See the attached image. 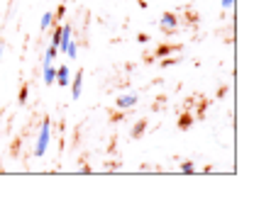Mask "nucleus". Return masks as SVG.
Wrapping results in <instances>:
<instances>
[{"mask_svg":"<svg viewBox=\"0 0 254 214\" xmlns=\"http://www.w3.org/2000/svg\"><path fill=\"white\" fill-rule=\"evenodd\" d=\"M49 141H52V122L44 120V122H42V129H39V136H37V141H34V156H37V158H42V156L47 153Z\"/></svg>","mask_w":254,"mask_h":214,"instance_id":"obj_1","label":"nucleus"},{"mask_svg":"<svg viewBox=\"0 0 254 214\" xmlns=\"http://www.w3.org/2000/svg\"><path fill=\"white\" fill-rule=\"evenodd\" d=\"M193 171H195L193 163H184V166H181V173H193Z\"/></svg>","mask_w":254,"mask_h":214,"instance_id":"obj_12","label":"nucleus"},{"mask_svg":"<svg viewBox=\"0 0 254 214\" xmlns=\"http://www.w3.org/2000/svg\"><path fill=\"white\" fill-rule=\"evenodd\" d=\"M115 105H118V110H132V107L137 105V95H134V92H125V95L118 97Z\"/></svg>","mask_w":254,"mask_h":214,"instance_id":"obj_3","label":"nucleus"},{"mask_svg":"<svg viewBox=\"0 0 254 214\" xmlns=\"http://www.w3.org/2000/svg\"><path fill=\"white\" fill-rule=\"evenodd\" d=\"M54 20H57V17H54V12H52V10H47V12L42 15V22H39V30H49V27L54 25Z\"/></svg>","mask_w":254,"mask_h":214,"instance_id":"obj_8","label":"nucleus"},{"mask_svg":"<svg viewBox=\"0 0 254 214\" xmlns=\"http://www.w3.org/2000/svg\"><path fill=\"white\" fill-rule=\"evenodd\" d=\"M57 54H59V49L49 44V49H47V54H44V61H52V63H54V59H57Z\"/></svg>","mask_w":254,"mask_h":214,"instance_id":"obj_10","label":"nucleus"},{"mask_svg":"<svg viewBox=\"0 0 254 214\" xmlns=\"http://www.w3.org/2000/svg\"><path fill=\"white\" fill-rule=\"evenodd\" d=\"M59 42H62V27H57V30L52 32V42H49V44L59 49Z\"/></svg>","mask_w":254,"mask_h":214,"instance_id":"obj_11","label":"nucleus"},{"mask_svg":"<svg viewBox=\"0 0 254 214\" xmlns=\"http://www.w3.org/2000/svg\"><path fill=\"white\" fill-rule=\"evenodd\" d=\"M73 39V27L71 25H62V42H59V51H66V44Z\"/></svg>","mask_w":254,"mask_h":214,"instance_id":"obj_6","label":"nucleus"},{"mask_svg":"<svg viewBox=\"0 0 254 214\" xmlns=\"http://www.w3.org/2000/svg\"><path fill=\"white\" fill-rule=\"evenodd\" d=\"M222 7H225V10H230V7H235V0H222Z\"/></svg>","mask_w":254,"mask_h":214,"instance_id":"obj_15","label":"nucleus"},{"mask_svg":"<svg viewBox=\"0 0 254 214\" xmlns=\"http://www.w3.org/2000/svg\"><path fill=\"white\" fill-rule=\"evenodd\" d=\"M64 54H66L68 59H76V56H78V46H76V42H73V39L66 44V51H64Z\"/></svg>","mask_w":254,"mask_h":214,"instance_id":"obj_9","label":"nucleus"},{"mask_svg":"<svg viewBox=\"0 0 254 214\" xmlns=\"http://www.w3.org/2000/svg\"><path fill=\"white\" fill-rule=\"evenodd\" d=\"M81 92H83V73L78 71V73L73 76V81H71V97H73V100H78V97H81Z\"/></svg>","mask_w":254,"mask_h":214,"instance_id":"obj_4","label":"nucleus"},{"mask_svg":"<svg viewBox=\"0 0 254 214\" xmlns=\"http://www.w3.org/2000/svg\"><path fill=\"white\" fill-rule=\"evenodd\" d=\"M64 15H66V7H64V5H59V10L54 12V17H64Z\"/></svg>","mask_w":254,"mask_h":214,"instance_id":"obj_14","label":"nucleus"},{"mask_svg":"<svg viewBox=\"0 0 254 214\" xmlns=\"http://www.w3.org/2000/svg\"><path fill=\"white\" fill-rule=\"evenodd\" d=\"M142 129H144V122H139V124H137V127H134V131H132V134H134V136H139V134H142Z\"/></svg>","mask_w":254,"mask_h":214,"instance_id":"obj_13","label":"nucleus"},{"mask_svg":"<svg viewBox=\"0 0 254 214\" xmlns=\"http://www.w3.org/2000/svg\"><path fill=\"white\" fill-rule=\"evenodd\" d=\"M0 59H2V46H0Z\"/></svg>","mask_w":254,"mask_h":214,"instance_id":"obj_17","label":"nucleus"},{"mask_svg":"<svg viewBox=\"0 0 254 214\" xmlns=\"http://www.w3.org/2000/svg\"><path fill=\"white\" fill-rule=\"evenodd\" d=\"M68 78H71V73H68V66H59V68H57V81H54V83H59L62 88H68V83H71Z\"/></svg>","mask_w":254,"mask_h":214,"instance_id":"obj_5","label":"nucleus"},{"mask_svg":"<svg viewBox=\"0 0 254 214\" xmlns=\"http://www.w3.org/2000/svg\"><path fill=\"white\" fill-rule=\"evenodd\" d=\"M159 27H161L164 32H174L176 27H179L176 15H174V12H164V15H161V20H159Z\"/></svg>","mask_w":254,"mask_h":214,"instance_id":"obj_2","label":"nucleus"},{"mask_svg":"<svg viewBox=\"0 0 254 214\" xmlns=\"http://www.w3.org/2000/svg\"><path fill=\"white\" fill-rule=\"evenodd\" d=\"M57 81V68L52 66V61H44V83L52 86Z\"/></svg>","mask_w":254,"mask_h":214,"instance_id":"obj_7","label":"nucleus"},{"mask_svg":"<svg viewBox=\"0 0 254 214\" xmlns=\"http://www.w3.org/2000/svg\"><path fill=\"white\" fill-rule=\"evenodd\" d=\"M20 102H27V88L20 90Z\"/></svg>","mask_w":254,"mask_h":214,"instance_id":"obj_16","label":"nucleus"}]
</instances>
